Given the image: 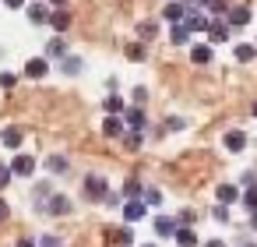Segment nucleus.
Masks as SVG:
<instances>
[{
    "label": "nucleus",
    "mask_w": 257,
    "mask_h": 247,
    "mask_svg": "<svg viewBox=\"0 0 257 247\" xmlns=\"http://www.w3.org/2000/svg\"><path fill=\"white\" fill-rule=\"evenodd\" d=\"M8 215H11V208H8V201H4V198H0V219H8Z\"/></svg>",
    "instance_id": "ea45409f"
},
{
    "label": "nucleus",
    "mask_w": 257,
    "mask_h": 247,
    "mask_svg": "<svg viewBox=\"0 0 257 247\" xmlns=\"http://www.w3.org/2000/svg\"><path fill=\"white\" fill-rule=\"evenodd\" d=\"M204 8L211 15H229V0H204Z\"/></svg>",
    "instance_id": "bb28decb"
},
{
    "label": "nucleus",
    "mask_w": 257,
    "mask_h": 247,
    "mask_svg": "<svg viewBox=\"0 0 257 247\" xmlns=\"http://www.w3.org/2000/svg\"><path fill=\"white\" fill-rule=\"evenodd\" d=\"M102 134L106 138H120L123 134V117H106L102 120Z\"/></svg>",
    "instance_id": "9d476101"
},
{
    "label": "nucleus",
    "mask_w": 257,
    "mask_h": 247,
    "mask_svg": "<svg viewBox=\"0 0 257 247\" xmlns=\"http://www.w3.org/2000/svg\"><path fill=\"white\" fill-rule=\"evenodd\" d=\"M50 4H53V8H57V11H60V8H64V0H50Z\"/></svg>",
    "instance_id": "c03bdc74"
},
{
    "label": "nucleus",
    "mask_w": 257,
    "mask_h": 247,
    "mask_svg": "<svg viewBox=\"0 0 257 247\" xmlns=\"http://www.w3.org/2000/svg\"><path fill=\"white\" fill-rule=\"evenodd\" d=\"M11 173L15 177H32L36 173V155H15V162H11Z\"/></svg>",
    "instance_id": "7ed1b4c3"
},
{
    "label": "nucleus",
    "mask_w": 257,
    "mask_h": 247,
    "mask_svg": "<svg viewBox=\"0 0 257 247\" xmlns=\"http://www.w3.org/2000/svg\"><path fill=\"white\" fill-rule=\"evenodd\" d=\"M106 194H109L106 180H102L99 173H88V177H85V198H88V201H106Z\"/></svg>",
    "instance_id": "f257e3e1"
},
{
    "label": "nucleus",
    "mask_w": 257,
    "mask_h": 247,
    "mask_svg": "<svg viewBox=\"0 0 257 247\" xmlns=\"http://www.w3.org/2000/svg\"><path fill=\"white\" fill-rule=\"evenodd\" d=\"M208 39H211V43H225V39H229V25H225V22H211V25H208Z\"/></svg>",
    "instance_id": "f8f14e48"
},
{
    "label": "nucleus",
    "mask_w": 257,
    "mask_h": 247,
    "mask_svg": "<svg viewBox=\"0 0 257 247\" xmlns=\"http://www.w3.org/2000/svg\"><path fill=\"white\" fill-rule=\"evenodd\" d=\"M29 22H32V25H46V22H50V8H46V4H32V8H29Z\"/></svg>",
    "instance_id": "9b49d317"
},
{
    "label": "nucleus",
    "mask_w": 257,
    "mask_h": 247,
    "mask_svg": "<svg viewBox=\"0 0 257 247\" xmlns=\"http://www.w3.org/2000/svg\"><path fill=\"white\" fill-rule=\"evenodd\" d=\"M173 236H176V243H180V247H194V243H197V233H194L190 226H176V233H173Z\"/></svg>",
    "instance_id": "2eb2a0df"
},
{
    "label": "nucleus",
    "mask_w": 257,
    "mask_h": 247,
    "mask_svg": "<svg viewBox=\"0 0 257 247\" xmlns=\"http://www.w3.org/2000/svg\"><path fill=\"white\" fill-rule=\"evenodd\" d=\"M123 198H131V201L141 198V184H138V180H127V184H123Z\"/></svg>",
    "instance_id": "7c9ffc66"
},
{
    "label": "nucleus",
    "mask_w": 257,
    "mask_h": 247,
    "mask_svg": "<svg viewBox=\"0 0 257 247\" xmlns=\"http://www.w3.org/2000/svg\"><path fill=\"white\" fill-rule=\"evenodd\" d=\"M123 124H131V131H145V113L134 106V110H123Z\"/></svg>",
    "instance_id": "ddd939ff"
},
{
    "label": "nucleus",
    "mask_w": 257,
    "mask_h": 247,
    "mask_svg": "<svg viewBox=\"0 0 257 247\" xmlns=\"http://www.w3.org/2000/svg\"><path fill=\"white\" fill-rule=\"evenodd\" d=\"M215 198H218V205H232V201H239V187L236 184H218V191H215Z\"/></svg>",
    "instance_id": "423d86ee"
},
{
    "label": "nucleus",
    "mask_w": 257,
    "mask_h": 247,
    "mask_svg": "<svg viewBox=\"0 0 257 247\" xmlns=\"http://www.w3.org/2000/svg\"><path fill=\"white\" fill-rule=\"evenodd\" d=\"M253 46H257V43H253Z\"/></svg>",
    "instance_id": "09e8293b"
},
{
    "label": "nucleus",
    "mask_w": 257,
    "mask_h": 247,
    "mask_svg": "<svg viewBox=\"0 0 257 247\" xmlns=\"http://www.w3.org/2000/svg\"><path fill=\"white\" fill-rule=\"evenodd\" d=\"M232 53H236V60H239V64H250V60L257 57V46H250V43H239Z\"/></svg>",
    "instance_id": "a211bd4d"
},
{
    "label": "nucleus",
    "mask_w": 257,
    "mask_h": 247,
    "mask_svg": "<svg viewBox=\"0 0 257 247\" xmlns=\"http://www.w3.org/2000/svg\"><path fill=\"white\" fill-rule=\"evenodd\" d=\"M36 247H60V240H57V236H43Z\"/></svg>",
    "instance_id": "e433bc0d"
},
{
    "label": "nucleus",
    "mask_w": 257,
    "mask_h": 247,
    "mask_svg": "<svg viewBox=\"0 0 257 247\" xmlns=\"http://www.w3.org/2000/svg\"><path fill=\"white\" fill-rule=\"evenodd\" d=\"M204 247H225V243H222V240H208Z\"/></svg>",
    "instance_id": "37998d69"
},
{
    "label": "nucleus",
    "mask_w": 257,
    "mask_h": 247,
    "mask_svg": "<svg viewBox=\"0 0 257 247\" xmlns=\"http://www.w3.org/2000/svg\"><path fill=\"white\" fill-rule=\"evenodd\" d=\"M116 243H120V247H131V243H134V233H131L127 226H123V229L116 233Z\"/></svg>",
    "instance_id": "473e14b6"
},
{
    "label": "nucleus",
    "mask_w": 257,
    "mask_h": 247,
    "mask_svg": "<svg viewBox=\"0 0 257 247\" xmlns=\"http://www.w3.org/2000/svg\"><path fill=\"white\" fill-rule=\"evenodd\" d=\"M190 60L194 64H208L211 60V46H190Z\"/></svg>",
    "instance_id": "b1692460"
},
{
    "label": "nucleus",
    "mask_w": 257,
    "mask_h": 247,
    "mask_svg": "<svg viewBox=\"0 0 257 247\" xmlns=\"http://www.w3.org/2000/svg\"><path fill=\"white\" fill-rule=\"evenodd\" d=\"M225 148H229V152H243V148H246V134H243V131H229V134H225Z\"/></svg>",
    "instance_id": "4468645a"
},
{
    "label": "nucleus",
    "mask_w": 257,
    "mask_h": 247,
    "mask_svg": "<svg viewBox=\"0 0 257 247\" xmlns=\"http://www.w3.org/2000/svg\"><path fill=\"white\" fill-rule=\"evenodd\" d=\"M106 113H109V117H120V113H123V99H120V96H109V99H106Z\"/></svg>",
    "instance_id": "a878e982"
},
{
    "label": "nucleus",
    "mask_w": 257,
    "mask_h": 247,
    "mask_svg": "<svg viewBox=\"0 0 257 247\" xmlns=\"http://www.w3.org/2000/svg\"><path fill=\"white\" fill-rule=\"evenodd\" d=\"M43 208H46L50 215H67V212H71V201H67V194H50Z\"/></svg>",
    "instance_id": "20e7f679"
},
{
    "label": "nucleus",
    "mask_w": 257,
    "mask_h": 247,
    "mask_svg": "<svg viewBox=\"0 0 257 247\" xmlns=\"http://www.w3.org/2000/svg\"><path fill=\"white\" fill-rule=\"evenodd\" d=\"M194 222V212H180V226H190Z\"/></svg>",
    "instance_id": "58836bf2"
},
{
    "label": "nucleus",
    "mask_w": 257,
    "mask_h": 247,
    "mask_svg": "<svg viewBox=\"0 0 257 247\" xmlns=\"http://www.w3.org/2000/svg\"><path fill=\"white\" fill-rule=\"evenodd\" d=\"M145 96H148V89H145V85H138V89H134V99H138V103H145Z\"/></svg>",
    "instance_id": "4c0bfd02"
},
{
    "label": "nucleus",
    "mask_w": 257,
    "mask_h": 247,
    "mask_svg": "<svg viewBox=\"0 0 257 247\" xmlns=\"http://www.w3.org/2000/svg\"><path fill=\"white\" fill-rule=\"evenodd\" d=\"M127 60L141 64V60H145V46H141V43H131V46H127Z\"/></svg>",
    "instance_id": "c85d7f7f"
},
{
    "label": "nucleus",
    "mask_w": 257,
    "mask_h": 247,
    "mask_svg": "<svg viewBox=\"0 0 257 247\" xmlns=\"http://www.w3.org/2000/svg\"><path fill=\"white\" fill-rule=\"evenodd\" d=\"M250 226H253V229H257V212H253V215H250Z\"/></svg>",
    "instance_id": "a18cd8bd"
},
{
    "label": "nucleus",
    "mask_w": 257,
    "mask_h": 247,
    "mask_svg": "<svg viewBox=\"0 0 257 247\" xmlns=\"http://www.w3.org/2000/svg\"><path fill=\"white\" fill-rule=\"evenodd\" d=\"M18 81V74H11V71H4V74H0V89H11Z\"/></svg>",
    "instance_id": "f704fd0d"
},
{
    "label": "nucleus",
    "mask_w": 257,
    "mask_h": 247,
    "mask_svg": "<svg viewBox=\"0 0 257 247\" xmlns=\"http://www.w3.org/2000/svg\"><path fill=\"white\" fill-rule=\"evenodd\" d=\"M169 39H173V46H187V43H190V32H187L183 25H173V32H169Z\"/></svg>",
    "instance_id": "5701e85b"
},
{
    "label": "nucleus",
    "mask_w": 257,
    "mask_h": 247,
    "mask_svg": "<svg viewBox=\"0 0 257 247\" xmlns=\"http://www.w3.org/2000/svg\"><path fill=\"white\" fill-rule=\"evenodd\" d=\"M211 215H215V219H218V222H229V208H225V205H218V208H215V212H211Z\"/></svg>",
    "instance_id": "c9c22d12"
},
{
    "label": "nucleus",
    "mask_w": 257,
    "mask_h": 247,
    "mask_svg": "<svg viewBox=\"0 0 257 247\" xmlns=\"http://www.w3.org/2000/svg\"><path fill=\"white\" fill-rule=\"evenodd\" d=\"M50 25H53L57 32H64V29L71 25V15H67V11L60 8V11H53V15H50Z\"/></svg>",
    "instance_id": "6ab92c4d"
},
{
    "label": "nucleus",
    "mask_w": 257,
    "mask_h": 247,
    "mask_svg": "<svg viewBox=\"0 0 257 247\" xmlns=\"http://www.w3.org/2000/svg\"><path fill=\"white\" fill-rule=\"evenodd\" d=\"M183 15H187V8H183V4H166V11H162V18H169L173 25H180V22H183Z\"/></svg>",
    "instance_id": "dca6fc26"
},
{
    "label": "nucleus",
    "mask_w": 257,
    "mask_h": 247,
    "mask_svg": "<svg viewBox=\"0 0 257 247\" xmlns=\"http://www.w3.org/2000/svg\"><path fill=\"white\" fill-rule=\"evenodd\" d=\"M141 201H145V208H148V205H162V191H159V187H145V191H141Z\"/></svg>",
    "instance_id": "393cba45"
},
{
    "label": "nucleus",
    "mask_w": 257,
    "mask_h": 247,
    "mask_svg": "<svg viewBox=\"0 0 257 247\" xmlns=\"http://www.w3.org/2000/svg\"><path fill=\"white\" fill-rule=\"evenodd\" d=\"M11 177H15V173H11V166H0V191L11 184Z\"/></svg>",
    "instance_id": "72a5a7b5"
},
{
    "label": "nucleus",
    "mask_w": 257,
    "mask_h": 247,
    "mask_svg": "<svg viewBox=\"0 0 257 247\" xmlns=\"http://www.w3.org/2000/svg\"><path fill=\"white\" fill-rule=\"evenodd\" d=\"M0 141H4V148H22L25 131L22 127H4V131H0Z\"/></svg>",
    "instance_id": "39448f33"
},
{
    "label": "nucleus",
    "mask_w": 257,
    "mask_h": 247,
    "mask_svg": "<svg viewBox=\"0 0 257 247\" xmlns=\"http://www.w3.org/2000/svg\"><path fill=\"white\" fill-rule=\"evenodd\" d=\"M46 57H60V60H64V57H67V43H64L60 36L50 39V43H46Z\"/></svg>",
    "instance_id": "f3484780"
},
{
    "label": "nucleus",
    "mask_w": 257,
    "mask_h": 247,
    "mask_svg": "<svg viewBox=\"0 0 257 247\" xmlns=\"http://www.w3.org/2000/svg\"><path fill=\"white\" fill-rule=\"evenodd\" d=\"M145 247H155V243H145Z\"/></svg>",
    "instance_id": "de8ad7c7"
},
{
    "label": "nucleus",
    "mask_w": 257,
    "mask_h": 247,
    "mask_svg": "<svg viewBox=\"0 0 257 247\" xmlns=\"http://www.w3.org/2000/svg\"><path fill=\"white\" fill-rule=\"evenodd\" d=\"M81 67H85L81 57H64V60H60V71H64V74H81Z\"/></svg>",
    "instance_id": "aec40b11"
},
{
    "label": "nucleus",
    "mask_w": 257,
    "mask_h": 247,
    "mask_svg": "<svg viewBox=\"0 0 257 247\" xmlns=\"http://www.w3.org/2000/svg\"><path fill=\"white\" fill-rule=\"evenodd\" d=\"M18 247H36V240H18Z\"/></svg>",
    "instance_id": "79ce46f5"
},
{
    "label": "nucleus",
    "mask_w": 257,
    "mask_h": 247,
    "mask_svg": "<svg viewBox=\"0 0 257 247\" xmlns=\"http://www.w3.org/2000/svg\"><path fill=\"white\" fill-rule=\"evenodd\" d=\"M46 71H50L46 57H32V60L25 64V74H29V78H46Z\"/></svg>",
    "instance_id": "1a4fd4ad"
},
{
    "label": "nucleus",
    "mask_w": 257,
    "mask_h": 247,
    "mask_svg": "<svg viewBox=\"0 0 257 247\" xmlns=\"http://www.w3.org/2000/svg\"><path fill=\"white\" fill-rule=\"evenodd\" d=\"M145 212H148V208H145V201H141V198H134V201H127V205H123V219H127V222L145 219Z\"/></svg>",
    "instance_id": "0eeeda50"
},
{
    "label": "nucleus",
    "mask_w": 257,
    "mask_h": 247,
    "mask_svg": "<svg viewBox=\"0 0 257 247\" xmlns=\"http://www.w3.org/2000/svg\"><path fill=\"white\" fill-rule=\"evenodd\" d=\"M180 25H183L187 32H208V25H211V22H208V18H204L201 11H187Z\"/></svg>",
    "instance_id": "f03ea898"
},
{
    "label": "nucleus",
    "mask_w": 257,
    "mask_h": 247,
    "mask_svg": "<svg viewBox=\"0 0 257 247\" xmlns=\"http://www.w3.org/2000/svg\"><path fill=\"white\" fill-rule=\"evenodd\" d=\"M123 145H127L131 152H138V148H141V131H131V134H123Z\"/></svg>",
    "instance_id": "c756f323"
},
{
    "label": "nucleus",
    "mask_w": 257,
    "mask_h": 247,
    "mask_svg": "<svg viewBox=\"0 0 257 247\" xmlns=\"http://www.w3.org/2000/svg\"><path fill=\"white\" fill-rule=\"evenodd\" d=\"M155 233H159V236H173V233H176V222L166 219V215H159V219H155Z\"/></svg>",
    "instance_id": "4be33fe9"
},
{
    "label": "nucleus",
    "mask_w": 257,
    "mask_h": 247,
    "mask_svg": "<svg viewBox=\"0 0 257 247\" xmlns=\"http://www.w3.org/2000/svg\"><path fill=\"white\" fill-rule=\"evenodd\" d=\"M250 113H253V117H257V103H253V110H250Z\"/></svg>",
    "instance_id": "49530a36"
},
{
    "label": "nucleus",
    "mask_w": 257,
    "mask_h": 247,
    "mask_svg": "<svg viewBox=\"0 0 257 247\" xmlns=\"http://www.w3.org/2000/svg\"><path fill=\"white\" fill-rule=\"evenodd\" d=\"M4 4H8V8H15V11H18V8H25V0H4Z\"/></svg>",
    "instance_id": "a19ab883"
},
{
    "label": "nucleus",
    "mask_w": 257,
    "mask_h": 247,
    "mask_svg": "<svg viewBox=\"0 0 257 247\" xmlns=\"http://www.w3.org/2000/svg\"><path fill=\"white\" fill-rule=\"evenodd\" d=\"M250 22V8H229V15H225V25H236V29H243Z\"/></svg>",
    "instance_id": "6e6552de"
},
{
    "label": "nucleus",
    "mask_w": 257,
    "mask_h": 247,
    "mask_svg": "<svg viewBox=\"0 0 257 247\" xmlns=\"http://www.w3.org/2000/svg\"><path fill=\"white\" fill-rule=\"evenodd\" d=\"M243 201H246V208L250 212H257V187H246V194H239Z\"/></svg>",
    "instance_id": "2f4dec72"
},
{
    "label": "nucleus",
    "mask_w": 257,
    "mask_h": 247,
    "mask_svg": "<svg viewBox=\"0 0 257 247\" xmlns=\"http://www.w3.org/2000/svg\"><path fill=\"white\" fill-rule=\"evenodd\" d=\"M67 166H71V162H67L64 155H50V159H46V170H50L53 177H57V173H67Z\"/></svg>",
    "instance_id": "412c9836"
},
{
    "label": "nucleus",
    "mask_w": 257,
    "mask_h": 247,
    "mask_svg": "<svg viewBox=\"0 0 257 247\" xmlns=\"http://www.w3.org/2000/svg\"><path fill=\"white\" fill-rule=\"evenodd\" d=\"M155 32H159L155 22H141V25H138V36H141V39H155Z\"/></svg>",
    "instance_id": "cd10ccee"
}]
</instances>
